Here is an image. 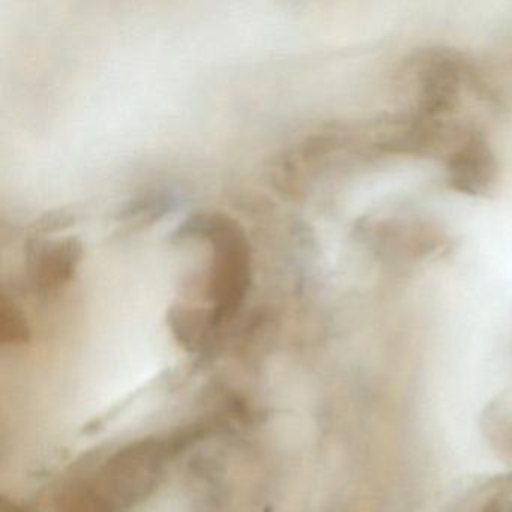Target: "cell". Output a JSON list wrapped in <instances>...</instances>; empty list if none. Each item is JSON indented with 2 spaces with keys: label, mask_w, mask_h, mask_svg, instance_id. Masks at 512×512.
Returning a JSON list of instances; mask_svg holds the SVG:
<instances>
[{
  "label": "cell",
  "mask_w": 512,
  "mask_h": 512,
  "mask_svg": "<svg viewBox=\"0 0 512 512\" xmlns=\"http://www.w3.org/2000/svg\"><path fill=\"white\" fill-rule=\"evenodd\" d=\"M172 241H205L211 247L205 274L187 280L185 290L208 302L215 325L221 331L238 316L250 292L253 253L247 235L233 218L220 212H202L184 221L173 232Z\"/></svg>",
  "instance_id": "obj_1"
},
{
  "label": "cell",
  "mask_w": 512,
  "mask_h": 512,
  "mask_svg": "<svg viewBox=\"0 0 512 512\" xmlns=\"http://www.w3.org/2000/svg\"><path fill=\"white\" fill-rule=\"evenodd\" d=\"M445 170L451 190L478 197L496 187L499 164L484 133L470 128L463 142L446 157Z\"/></svg>",
  "instance_id": "obj_2"
},
{
  "label": "cell",
  "mask_w": 512,
  "mask_h": 512,
  "mask_svg": "<svg viewBox=\"0 0 512 512\" xmlns=\"http://www.w3.org/2000/svg\"><path fill=\"white\" fill-rule=\"evenodd\" d=\"M85 256V247L79 238L37 241L29 245L28 280L35 295L52 298L76 277Z\"/></svg>",
  "instance_id": "obj_3"
},
{
  "label": "cell",
  "mask_w": 512,
  "mask_h": 512,
  "mask_svg": "<svg viewBox=\"0 0 512 512\" xmlns=\"http://www.w3.org/2000/svg\"><path fill=\"white\" fill-rule=\"evenodd\" d=\"M170 205H172V199L167 194L157 193V191L143 194L124 206L121 214L118 215L119 230L122 235L140 232L157 223L158 218L169 211Z\"/></svg>",
  "instance_id": "obj_4"
},
{
  "label": "cell",
  "mask_w": 512,
  "mask_h": 512,
  "mask_svg": "<svg viewBox=\"0 0 512 512\" xmlns=\"http://www.w3.org/2000/svg\"><path fill=\"white\" fill-rule=\"evenodd\" d=\"M74 223H76V217L71 212L65 211V209H58V211L43 215L35 223L34 236L40 239L43 236L53 235V233L59 232V230H65L67 227L74 226Z\"/></svg>",
  "instance_id": "obj_5"
},
{
  "label": "cell",
  "mask_w": 512,
  "mask_h": 512,
  "mask_svg": "<svg viewBox=\"0 0 512 512\" xmlns=\"http://www.w3.org/2000/svg\"><path fill=\"white\" fill-rule=\"evenodd\" d=\"M482 512H505V505H503V499L500 496L493 497L485 503Z\"/></svg>",
  "instance_id": "obj_6"
}]
</instances>
